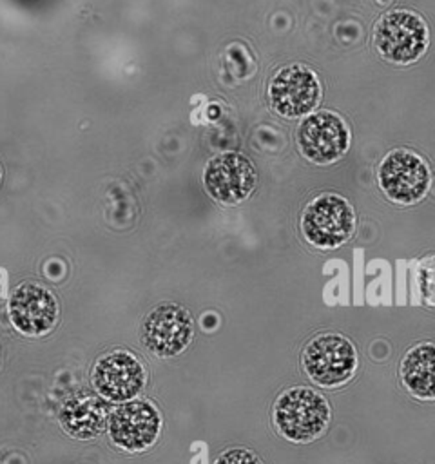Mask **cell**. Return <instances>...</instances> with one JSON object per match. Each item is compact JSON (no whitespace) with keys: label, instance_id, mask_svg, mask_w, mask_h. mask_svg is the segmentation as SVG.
<instances>
[{"label":"cell","instance_id":"obj_2","mask_svg":"<svg viewBox=\"0 0 435 464\" xmlns=\"http://www.w3.org/2000/svg\"><path fill=\"white\" fill-rule=\"evenodd\" d=\"M377 53L397 65L417 62L430 45V29L420 14L410 9H393L382 14L373 27Z\"/></svg>","mask_w":435,"mask_h":464},{"label":"cell","instance_id":"obj_6","mask_svg":"<svg viewBox=\"0 0 435 464\" xmlns=\"http://www.w3.org/2000/svg\"><path fill=\"white\" fill-rule=\"evenodd\" d=\"M266 96L276 114L288 120L304 118L321 102V82L314 69L290 63L274 72Z\"/></svg>","mask_w":435,"mask_h":464},{"label":"cell","instance_id":"obj_5","mask_svg":"<svg viewBox=\"0 0 435 464\" xmlns=\"http://www.w3.org/2000/svg\"><path fill=\"white\" fill-rule=\"evenodd\" d=\"M377 181L390 201L397 205H413L428 194L431 172L419 154L408 149H393L381 160Z\"/></svg>","mask_w":435,"mask_h":464},{"label":"cell","instance_id":"obj_14","mask_svg":"<svg viewBox=\"0 0 435 464\" xmlns=\"http://www.w3.org/2000/svg\"><path fill=\"white\" fill-rule=\"evenodd\" d=\"M399 377L415 399L435 401V343L424 341L411 346L399 364Z\"/></svg>","mask_w":435,"mask_h":464},{"label":"cell","instance_id":"obj_9","mask_svg":"<svg viewBox=\"0 0 435 464\" xmlns=\"http://www.w3.org/2000/svg\"><path fill=\"white\" fill-rule=\"evenodd\" d=\"M194 321L187 308L176 303L154 306L141 323V343L156 357H176L192 341Z\"/></svg>","mask_w":435,"mask_h":464},{"label":"cell","instance_id":"obj_15","mask_svg":"<svg viewBox=\"0 0 435 464\" xmlns=\"http://www.w3.org/2000/svg\"><path fill=\"white\" fill-rule=\"evenodd\" d=\"M214 464H263L261 459L246 448H230L218 455Z\"/></svg>","mask_w":435,"mask_h":464},{"label":"cell","instance_id":"obj_10","mask_svg":"<svg viewBox=\"0 0 435 464\" xmlns=\"http://www.w3.org/2000/svg\"><path fill=\"white\" fill-rule=\"evenodd\" d=\"M147 381L143 362L127 350H112L102 355L91 373L92 388L111 402H125L140 395Z\"/></svg>","mask_w":435,"mask_h":464},{"label":"cell","instance_id":"obj_7","mask_svg":"<svg viewBox=\"0 0 435 464\" xmlns=\"http://www.w3.org/2000/svg\"><path fill=\"white\" fill-rule=\"evenodd\" d=\"M299 152L312 163L328 165L341 160L350 147V129L334 111L306 114L297 127Z\"/></svg>","mask_w":435,"mask_h":464},{"label":"cell","instance_id":"obj_13","mask_svg":"<svg viewBox=\"0 0 435 464\" xmlns=\"http://www.w3.org/2000/svg\"><path fill=\"white\" fill-rule=\"evenodd\" d=\"M109 404L98 393L76 392L60 408V424L63 431L80 440L98 437L109 420Z\"/></svg>","mask_w":435,"mask_h":464},{"label":"cell","instance_id":"obj_12","mask_svg":"<svg viewBox=\"0 0 435 464\" xmlns=\"http://www.w3.org/2000/svg\"><path fill=\"white\" fill-rule=\"evenodd\" d=\"M7 315L20 334L40 337L54 328L60 306L56 295L49 288L33 281H24L9 295Z\"/></svg>","mask_w":435,"mask_h":464},{"label":"cell","instance_id":"obj_4","mask_svg":"<svg viewBox=\"0 0 435 464\" xmlns=\"http://www.w3.org/2000/svg\"><path fill=\"white\" fill-rule=\"evenodd\" d=\"M301 364L310 381L324 388L348 382L359 364L357 348L341 334H319L303 350Z\"/></svg>","mask_w":435,"mask_h":464},{"label":"cell","instance_id":"obj_1","mask_svg":"<svg viewBox=\"0 0 435 464\" xmlns=\"http://www.w3.org/2000/svg\"><path fill=\"white\" fill-rule=\"evenodd\" d=\"M330 404L319 392L294 386L281 392L272 408V420L281 437L306 444L321 437L330 422Z\"/></svg>","mask_w":435,"mask_h":464},{"label":"cell","instance_id":"obj_8","mask_svg":"<svg viewBox=\"0 0 435 464\" xmlns=\"http://www.w3.org/2000/svg\"><path fill=\"white\" fill-rule=\"evenodd\" d=\"M257 170L241 152L227 150L210 158L203 169L207 194L221 205H237L256 188Z\"/></svg>","mask_w":435,"mask_h":464},{"label":"cell","instance_id":"obj_3","mask_svg":"<svg viewBox=\"0 0 435 464\" xmlns=\"http://www.w3.org/2000/svg\"><path fill=\"white\" fill-rule=\"evenodd\" d=\"M355 230V210L339 194L324 192L306 203L301 214V232L304 239L321 248L332 250L350 239Z\"/></svg>","mask_w":435,"mask_h":464},{"label":"cell","instance_id":"obj_16","mask_svg":"<svg viewBox=\"0 0 435 464\" xmlns=\"http://www.w3.org/2000/svg\"><path fill=\"white\" fill-rule=\"evenodd\" d=\"M0 183H2V165H0Z\"/></svg>","mask_w":435,"mask_h":464},{"label":"cell","instance_id":"obj_11","mask_svg":"<svg viewBox=\"0 0 435 464\" xmlns=\"http://www.w3.org/2000/svg\"><path fill=\"white\" fill-rule=\"evenodd\" d=\"M107 431L118 448L125 451H143L158 440L161 415L152 402L130 399L109 413Z\"/></svg>","mask_w":435,"mask_h":464}]
</instances>
